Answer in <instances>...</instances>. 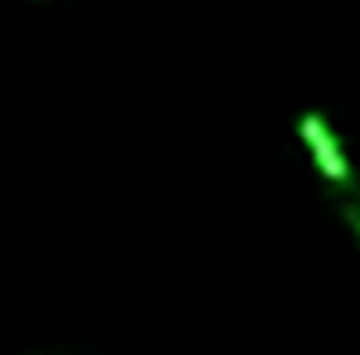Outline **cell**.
I'll return each instance as SVG.
<instances>
[{
  "label": "cell",
  "mask_w": 360,
  "mask_h": 355,
  "mask_svg": "<svg viewBox=\"0 0 360 355\" xmlns=\"http://www.w3.org/2000/svg\"><path fill=\"white\" fill-rule=\"evenodd\" d=\"M302 141H307L316 171L331 180V185H351V180H356L351 161H346V151H341L336 136H331V122L321 117V112H302Z\"/></svg>",
  "instance_id": "obj_1"
},
{
  "label": "cell",
  "mask_w": 360,
  "mask_h": 355,
  "mask_svg": "<svg viewBox=\"0 0 360 355\" xmlns=\"http://www.w3.org/2000/svg\"><path fill=\"white\" fill-rule=\"evenodd\" d=\"M341 214H346V224L360 234V205H356V200H351V205H341Z\"/></svg>",
  "instance_id": "obj_2"
}]
</instances>
